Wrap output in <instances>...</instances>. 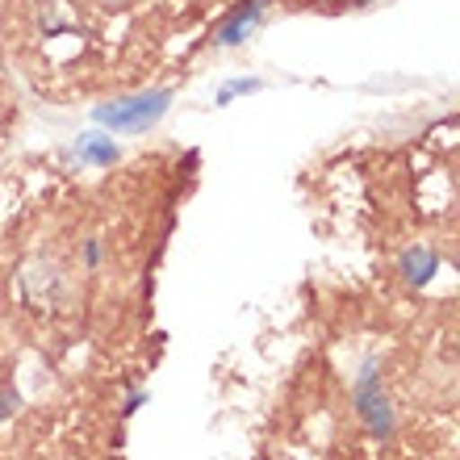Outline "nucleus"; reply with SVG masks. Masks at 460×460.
Returning <instances> with one entry per match:
<instances>
[{"mask_svg":"<svg viewBox=\"0 0 460 460\" xmlns=\"http://www.w3.org/2000/svg\"><path fill=\"white\" fill-rule=\"evenodd\" d=\"M146 402H151V394H146V389H134L130 398H126V406H121V414H134V411H143Z\"/></svg>","mask_w":460,"mask_h":460,"instance_id":"0eeeda50","label":"nucleus"},{"mask_svg":"<svg viewBox=\"0 0 460 460\" xmlns=\"http://www.w3.org/2000/svg\"><path fill=\"white\" fill-rule=\"evenodd\" d=\"M351 402H356V414H360V423L368 427V436L373 439H394L398 419H394V406H389L385 389H381V373H376L373 360H364L360 373H356V381H351Z\"/></svg>","mask_w":460,"mask_h":460,"instance_id":"f03ea898","label":"nucleus"},{"mask_svg":"<svg viewBox=\"0 0 460 460\" xmlns=\"http://www.w3.org/2000/svg\"><path fill=\"white\" fill-rule=\"evenodd\" d=\"M264 9H268V0H239V4L226 13V22L218 25L214 42H218V47H243V38H247L255 25H260Z\"/></svg>","mask_w":460,"mask_h":460,"instance_id":"7ed1b4c3","label":"nucleus"},{"mask_svg":"<svg viewBox=\"0 0 460 460\" xmlns=\"http://www.w3.org/2000/svg\"><path fill=\"white\" fill-rule=\"evenodd\" d=\"M436 272H439V255L431 247H411V252L402 255V277L411 280L414 289H423Z\"/></svg>","mask_w":460,"mask_h":460,"instance_id":"39448f33","label":"nucleus"},{"mask_svg":"<svg viewBox=\"0 0 460 460\" xmlns=\"http://www.w3.org/2000/svg\"><path fill=\"white\" fill-rule=\"evenodd\" d=\"M172 101H176L172 88H155V93H138V97L97 105V110H93V121L105 126V130H113V134H143L168 113Z\"/></svg>","mask_w":460,"mask_h":460,"instance_id":"f257e3e1","label":"nucleus"},{"mask_svg":"<svg viewBox=\"0 0 460 460\" xmlns=\"http://www.w3.org/2000/svg\"><path fill=\"white\" fill-rule=\"evenodd\" d=\"M84 264L88 268H101V243L97 239H84Z\"/></svg>","mask_w":460,"mask_h":460,"instance_id":"6e6552de","label":"nucleus"},{"mask_svg":"<svg viewBox=\"0 0 460 460\" xmlns=\"http://www.w3.org/2000/svg\"><path fill=\"white\" fill-rule=\"evenodd\" d=\"M260 88H264V80H226L214 101H218V105H230L234 97H247V93H260Z\"/></svg>","mask_w":460,"mask_h":460,"instance_id":"423d86ee","label":"nucleus"},{"mask_svg":"<svg viewBox=\"0 0 460 460\" xmlns=\"http://www.w3.org/2000/svg\"><path fill=\"white\" fill-rule=\"evenodd\" d=\"M72 155L88 168H113L118 164V143H113L110 134H80V143L72 146Z\"/></svg>","mask_w":460,"mask_h":460,"instance_id":"20e7f679","label":"nucleus"},{"mask_svg":"<svg viewBox=\"0 0 460 460\" xmlns=\"http://www.w3.org/2000/svg\"><path fill=\"white\" fill-rule=\"evenodd\" d=\"M13 411H17V394H9V389H4V394H0V423H4Z\"/></svg>","mask_w":460,"mask_h":460,"instance_id":"1a4fd4ad","label":"nucleus"}]
</instances>
